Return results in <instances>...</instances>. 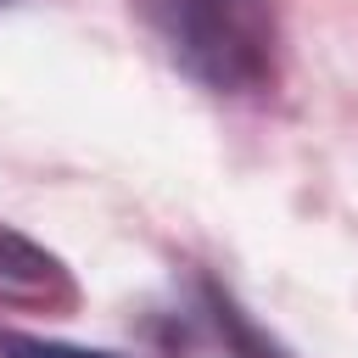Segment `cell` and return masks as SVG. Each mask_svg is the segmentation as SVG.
I'll use <instances>...</instances> for the list:
<instances>
[{
	"instance_id": "obj_1",
	"label": "cell",
	"mask_w": 358,
	"mask_h": 358,
	"mask_svg": "<svg viewBox=\"0 0 358 358\" xmlns=\"http://www.w3.org/2000/svg\"><path fill=\"white\" fill-rule=\"evenodd\" d=\"M168 56L218 95H257L280 67L274 0H145Z\"/></svg>"
},
{
	"instance_id": "obj_2",
	"label": "cell",
	"mask_w": 358,
	"mask_h": 358,
	"mask_svg": "<svg viewBox=\"0 0 358 358\" xmlns=\"http://www.w3.org/2000/svg\"><path fill=\"white\" fill-rule=\"evenodd\" d=\"M73 302H78V285L62 268V257H50L45 246H34L28 235L0 224V308L67 313Z\"/></svg>"
},
{
	"instance_id": "obj_3",
	"label": "cell",
	"mask_w": 358,
	"mask_h": 358,
	"mask_svg": "<svg viewBox=\"0 0 358 358\" xmlns=\"http://www.w3.org/2000/svg\"><path fill=\"white\" fill-rule=\"evenodd\" d=\"M201 302H207V313H213V324H218V336H224V347H229L235 358H291L274 336H263V330H257V319H252L229 291L201 285Z\"/></svg>"
},
{
	"instance_id": "obj_4",
	"label": "cell",
	"mask_w": 358,
	"mask_h": 358,
	"mask_svg": "<svg viewBox=\"0 0 358 358\" xmlns=\"http://www.w3.org/2000/svg\"><path fill=\"white\" fill-rule=\"evenodd\" d=\"M0 358H123V352H106V347H78V341L34 336V330H0Z\"/></svg>"
}]
</instances>
